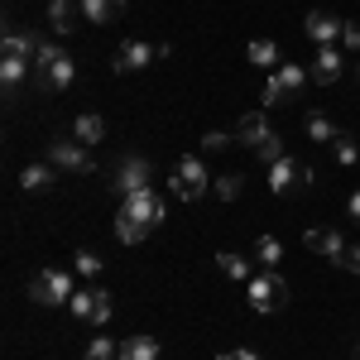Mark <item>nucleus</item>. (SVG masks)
I'll use <instances>...</instances> for the list:
<instances>
[{
	"label": "nucleus",
	"instance_id": "0eeeda50",
	"mask_svg": "<svg viewBox=\"0 0 360 360\" xmlns=\"http://www.w3.org/2000/svg\"><path fill=\"white\" fill-rule=\"evenodd\" d=\"M307 183H312V168H307L303 159L283 154V159L269 164V188H274V193H293V188H307Z\"/></svg>",
	"mask_w": 360,
	"mask_h": 360
},
{
	"label": "nucleus",
	"instance_id": "1a4fd4ad",
	"mask_svg": "<svg viewBox=\"0 0 360 360\" xmlns=\"http://www.w3.org/2000/svg\"><path fill=\"white\" fill-rule=\"evenodd\" d=\"M149 159H139V154H130V159H120V168H115V193L120 197H130V193H139V188H149Z\"/></svg>",
	"mask_w": 360,
	"mask_h": 360
},
{
	"label": "nucleus",
	"instance_id": "6ab92c4d",
	"mask_svg": "<svg viewBox=\"0 0 360 360\" xmlns=\"http://www.w3.org/2000/svg\"><path fill=\"white\" fill-rule=\"evenodd\" d=\"M72 20H77V15H72V0H49V29H53L58 39L72 34Z\"/></svg>",
	"mask_w": 360,
	"mask_h": 360
},
{
	"label": "nucleus",
	"instance_id": "20e7f679",
	"mask_svg": "<svg viewBox=\"0 0 360 360\" xmlns=\"http://www.w3.org/2000/svg\"><path fill=\"white\" fill-rule=\"evenodd\" d=\"M245 298L255 312H278V307L288 303V283L274 274V269H259V274L245 283Z\"/></svg>",
	"mask_w": 360,
	"mask_h": 360
},
{
	"label": "nucleus",
	"instance_id": "c756f323",
	"mask_svg": "<svg viewBox=\"0 0 360 360\" xmlns=\"http://www.w3.org/2000/svg\"><path fill=\"white\" fill-rule=\"evenodd\" d=\"M111 293H106V288H96V307H91V322H96V327H106V322H111Z\"/></svg>",
	"mask_w": 360,
	"mask_h": 360
},
{
	"label": "nucleus",
	"instance_id": "bb28decb",
	"mask_svg": "<svg viewBox=\"0 0 360 360\" xmlns=\"http://www.w3.org/2000/svg\"><path fill=\"white\" fill-rule=\"evenodd\" d=\"M72 312H77V317H82V322H91V307H96V288H77V293H72Z\"/></svg>",
	"mask_w": 360,
	"mask_h": 360
},
{
	"label": "nucleus",
	"instance_id": "4be33fe9",
	"mask_svg": "<svg viewBox=\"0 0 360 360\" xmlns=\"http://www.w3.org/2000/svg\"><path fill=\"white\" fill-rule=\"evenodd\" d=\"M217 264H221V274H226V278H236V283H250V278H255L250 259H245V255H236V250H226Z\"/></svg>",
	"mask_w": 360,
	"mask_h": 360
},
{
	"label": "nucleus",
	"instance_id": "9b49d317",
	"mask_svg": "<svg viewBox=\"0 0 360 360\" xmlns=\"http://www.w3.org/2000/svg\"><path fill=\"white\" fill-rule=\"evenodd\" d=\"M341 29H346V25H336V20L327 15V10H312V15L303 20V34L312 39V44H317V49H332V44H336V34H341Z\"/></svg>",
	"mask_w": 360,
	"mask_h": 360
},
{
	"label": "nucleus",
	"instance_id": "ddd939ff",
	"mask_svg": "<svg viewBox=\"0 0 360 360\" xmlns=\"http://www.w3.org/2000/svg\"><path fill=\"white\" fill-rule=\"evenodd\" d=\"M341 72H346V63H341V53H336V44L332 49H317V58H312V82L332 86Z\"/></svg>",
	"mask_w": 360,
	"mask_h": 360
},
{
	"label": "nucleus",
	"instance_id": "f3484780",
	"mask_svg": "<svg viewBox=\"0 0 360 360\" xmlns=\"http://www.w3.org/2000/svg\"><path fill=\"white\" fill-rule=\"evenodd\" d=\"M20 188H25V193H49V188H53V164H29L25 173H20Z\"/></svg>",
	"mask_w": 360,
	"mask_h": 360
},
{
	"label": "nucleus",
	"instance_id": "c85d7f7f",
	"mask_svg": "<svg viewBox=\"0 0 360 360\" xmlns=\"http://www.w3.org/2000/svg\"><path fill=\"white\" fill-rule=\"evenodd\" d=\"M240 188H245V178H240V173H226V178H217V193H221V202H236V197H240Z\"/></svg>",
	"mask_w": 360,
	"mask_h": 360
},
{
	"label": "nucleus",
	"instance_id": "f257e3e1",
	"mask_svg": "<svg viewBox=\"0 0 360 360\" xmlns=\"http://www.w3.org/2000/svg\"><path fill=\"white\" fill-rule=\"evenodd\" d=\"M236 135H240V144H250L264 164H274V159H283V139L274 135V125L264 120V111H255V115H245L240 125H236Z\"/></svg>",
	"mask_w": 360,
	"mask_h": 360
},
{
	"label": "nucleus",
	"instance_id": "4468645a",
	"mask_svg": "<svg viewBox=\"0 0 360 360\" xmlns=\"http://www.w3.org/2000/svg\"><path fill=\"white\" fill-rule=\"evenodd\" d=\"M307 250H317V255H327V259H341V250H346V240L336 236V231H327V226H312L303 236Z\"/></svg>",
	"mask_w": 360,
	"mask_h": 360
},
{
	"label": "nucleus",
	"instance_id": "f03ea898",
	"mask_svg": "<svg viewBox=\"0 0 360 360\" xmlns=\"http://www.w3.org/2000/svg\"><path fill=\"white\" fill-rule=\"evenodd\" d=\"M72 293H77V283H72V274H68V269H58V264L39 269V274H34V283H29V298H34L39 307L72 303Z\"/></svg>",
	"mask_w": 360,
	"mask_h": 360
},
{
	"label": "nucleus",
	"instance_id": "393cba45",
	"mask_svg": "<svg viewBox=\"0 0 360 360\" xmlns=\"http://www.w3.org/2000/svg\"><path fill=\"white\" fill-rule=\"evenodd\" d=\"M58 58H63V49H58L53 39H39V49H34V63H29V68H34V77H39V72H49Z\"/></svg>",
	"mask_w": 360,
	"mask_h": 360
},
{
	"label": "nucleus",
	"instance_id": "6e6552de",
	"mask_svg": "<svg viewBox=\"0 0 360 360\" xmlns=\"http://www.w3.org/2000/svg\"><path fill=\"white\" fill-rule=\"evenodd\" d=\"M303 82H307V72L298 68V63H283V68H274V72H269V82H264V106H278L288 91H303Z\"/></svg>",
	"mask_w": 360,
	"mask_h": 360
},
{
	"label": "nucleus",
	"instance_id": "7ed1b4c3",
	"mask_svg": "<svg viewBox=\"0 0 360 360\" xmlns=\"http://www.w3.org/2000/svg\"><path fill=\"white\" fill-rule=\"evenodd\" d=\"M207 168H202V159L197 154H183L178 164H173V173H168V193L173 197H183V202H197V197L207 193Z\"/></svg>",
	"mask_w": 360,
	"mask_h": 360
},
{
	"label": "nucleus",
	"instance_id": "5701e85b",
	"mask_svg": "<svg viewBox=\"0 0 360 360\" xmlns=\"http://www.w3.org/2000/svg\"><path fill=\"white\" fill-rule=\"evenodd\" d=\"M115 236H120V245H139L149 231H144V226H139L130 212H115Z\"/></svg>",
	"mask_w": 360,
	"mask_h": 360
},
{
	"label": "nucleus",
	"instance_id": "72a5a7b5",
	"mask_svg": "<svg viewBox=\"0 0 360 360\" xmlns=\"http://www.w3.org/2000/svg\"><path fill=\"white\" fill-rule=\"evenodd\" d=\"M341 44H346V49H360V25H351V20H346V29H341Z\"/></svg>",
	"mask_w": 360,
	"mask_h": 360
},
{
	"label": "nucleus",
	"instance_id": "a211bd4d",
	"mask_svg": "<svg viewBox=\"0 0 360 360\" xmlns=\"http://www.w3.org/2000/svg\"><path fill=\"white\" fill-rule=\"evenodd\" d=\"M245 53H250V63H255V68H264V72L283 68V63H278V44H274V39H255Z\"/></svg>",
	"mask_w": 360,
	"mask_h": 360
},
{
	"label": "nucleus",
	"instance_id": "2eb2a0df",
	"mask_svg": "<svg viewBox=\"0 0 360 360\" xmlns=\"http://www.w3.org/2000/svg\"><path fill=\"white\" fill-rule=\"evenodd\" d=\"M72 139H77V144H86V149H91V144H101V139H106V120H101L96 111L77 115V125H72Z\"/></svg>",
	"mask_w": 360,
	"mask_h": 360
},
{
	"label": "nucleus",
	"instance_id": "cd10ccee",
	"mask_svg": "<svg viewBox=\"0 0 360 360\" xmlns=\"http://www.w3.org/2000/svg\"><path fill=\"white\" fill-rule=\"evenodd\" d=\"M72 269H77L82 278H96L101 274V259H96L91 250H77V255H72Z\"/></svg>",
	"mask_w": 360,
	"mask_h": 360
},
{
	"label": "nucleus",
	"instance_id": "f8f14e48",
	"mask_svg": "<svg viewBox=\"0 0 360 360\" xmlns=\"http://www.w3.org/2000/svg\"><path fill=\"white\" fill-rule=\"evenodd\" d=\"M72 77H77V63L63 53L49 72H39V77H34V86H39V91H63V86H72Z\"/></svg>",
	"mask_w": 360,
	"mask_h": 360
},
{
	"label": "nucleus",
	"instance_id": "473e14b6",
	"mask_svg": "<svg viewBox=\"0 0 360 360\" xmlns=\"http://www.w3.org/2000/svg\"><path fill=\"white\" fill-rule=\"evenodd\" d=\"M202 149L221 154V149H231V135H226V130H212V135H202Z\"/></svg>",
	"mask_w": 360,
	"mask_h": 360
},
{
	"label": "nucleus",
	"instance_id": "a878e982",
	"mask_svg": "<svg viewBox=\"0 0 360 360\" xmlns=\"http://www.w3.org/2000/svg\"><path fill=\"white\" fill-rule=\"evenodd\" d=\"M82 360H120V346H115L111 336H91V346H86Z\"/></svg>",
	"mask_w": 360,
	"mask_h": 360
},
{
	"label": "nucleus",
	"instance_id": "e433bc0d",
	"mask_svg": "<svg viewBox=\"0 0 360 360\" xmlns=\"http://www.w3.org/2000/svg\"><path fill=\"white\" fill-rule=\"evenodd\" d=\"M356 82H360V68H356Z\"/></svg>",
	"mask_w": 360,
	"mask_h": 360
},
{
	"label": "nucleus",
	"instance_id": "423d86ee",
	"mask_svg": "<svg viewBox=\"0 0 360 360\" xmlns=\"http://www.w3.org/2000/svg\"><path fill=\"white\" fill-rule=\"evenodd\" d=\"M120 212H130L144 231H154V226L164 221V197L154 193V188H139V193H130V197H120Z\"/></svg>",
	"mask_w": 360,
	"mask_h": 360
},
{
	"label": "nucleus",
	"instance_id": "f704fd0d",
	"mask_svg": "<svg viewBox=\"0 0 360 360\" xmlns=\"http://www.w3.org/2000/svg\"><path fill=\"white\" fill-rule=\"evenodd\" d=\"M346 217H351V221H360V188L346 197Z\"/></svg>",
	"mask_w": 360,
	"mask_h": 360
},
{
	"label": "nucleus",
	"instance_id": "c9c22d12",
	"mask_svg": "<svg viewBox=\"0 0 360 360\" xmlns=\"http://www.w3.org/2000/svg\"><path fill=\"white\" fill-rule=\"evenodd\" d=\"M217 360H259V356H255V351H245V346H240V351H221V356H217Z\"/></svg>",
	"mask_w": 360,
	"mask_h": 360
},
{
	"label": "nucleus",
	"instance_id": "b1692460",
	"mask_svg": "<svg viewBox=\"0 0 360 360\" xmlns=\"http://www.w3.org/2000/svg\"><path fill=\"white\" fill-rule=\"evenodd\" d=\"M255 259H259V269H274L278 259H283V245H278V236H259V240H255Z\"/></svg>",
	"mask_w": 360,
	"mask_h": 360
},
{
	"label": "nucleus",
	"instance_id": "9d476101",
	"mask_svg": "<svg viewBox=\"0 0 360 360\" xmlns=\"http://www.w3.org/2000/svg\"><path fill=\"white\" fill-rule=\"evenodd\" d=\"M159 58V49H149L144 39H130V44H120V53H115V72H139V68H149Z\"/></svg>",
	"mask_w": 360,
	"mask_h": 360
},
{
	"label": "nucleus",
	"instance_id": "7c9ffc66",
	"mask_svg": "<svg viewBox=\"0 0 360 360\" xmlns=\"http://www.w3.org/2000/svg\"><path fill=\"white\" fill-rule=\"evenodd\" d=\"M332 149H336V164H346V168H351V164L360 159V154H356V139H351V135H336Z\"/></svg>",
	"mask_w": 360,
	"mask_h": 360
},
{
	"label": "nucleus",
	"instance_id": "dca6fc26",
	"mask_svg": "<svg viewBox=\"0 0 360 360\" xmlns=\"http://www.w3.org/2000/svg\"><path fill=\"white\" fill-rule=\"evenodd\" d=\"M120 360H159V336H125Z\"/></svg>",
	"mask_w": 360,
	"mask_h": 360
},
{
	"label": "nucleus",
	"instance_id": "2f4dec72",
	"mask_svg": "<svg viewBox=\"0 0 360 360\" xmlns=\"http://www.w3.org/2000/svg\"><path fill=\"white\" fill-rule=\"evenodd\" d=\"M336 264H341L346 274H360V245H346V250H341V259H336Z\"/></svg>",
	"mask_w": 360,
	"mask_h": 360
},
{
	"label": "nucleus",
	"instance_id": "39448f33",
	"mask_svg": "<svg viewBox=\"0 0 360 360\" xmlns=\"http://www.w3.org/2000/svg\"><path fill=\"white\" fill-rule=\"evenodd\" d=\"M49 164H53V168H68V173H96L91 149H86V144H77V139H53V144H49Z\"/></svg>",
	"mask_w": 360,
	"mask_h": 360
},
{
	"label": "nucleus",
	"instance_id": "aec40b11",
	"mask_svg": "<svg viewBox=\"0 0 360 360\" xmlns=\"http://www.w3.org/2000/svg\"><path fill=\"white\" fill-rule=\"evenodd\" d=\"M125 10V0H82V15L86 25H106V20H115Z\"/></svg>",
	"mask_w": 360,
	"mask_h": 360
},
{
	"label": "nucleus",
	"instance_id": "412c9836",
	"mask_svg": "<svg viewBox=\"0 0 360 360\" xmlns=\"http://www.w3.org/2000/svg\"><path fill=\"white\" fill-rule=\"evenodd\" d=\"M303 125H307V139H317V144H336V135H341V130H336L322 111H307Z\"/></svg>",
	"mask_w": 360,
	"mask_h": 360
}]
</instances>
